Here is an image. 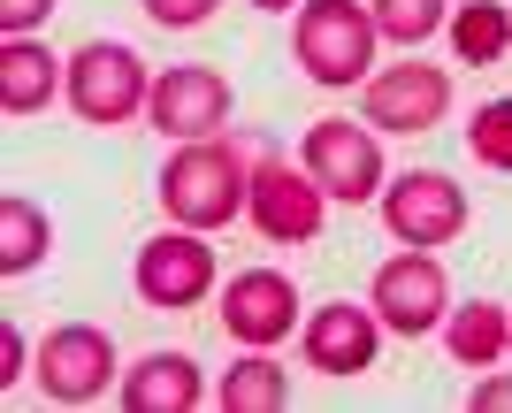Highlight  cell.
<instances>
[{
	"instance_id": "4",
	"label": "cell",
	"mask_w": 512,
	"mask_h": 413,
	"mask_svg": "<svg viewBox=\"0 0 512 413\" xmlns=\"http://www.w3.org/2000/svg\"><path fill=\"white\" fill-rule=\"evenodd\" d=\"M39 391L54 398V406H92V398H107V383H115V337L92 322H62L39 337Z\"/></svg>"
},
{
	"instance_id": "10",
	"label": "cell",
	"mask_w": 512,
	"mask_h": 413,
	"mask_svg": "<svg viewBox=\"0 0 512 413\" xmlns=\"http://www.w3.org/2000/svg\"><path fill=\"white\" fill-rule=\"evenodd\" d=\"M444 299H451V283L436 268V253H421V245L375 268V322L390 337H428V329L444 322Z\"/></svg>"
},
{
	"instance_id": "9",
	"label": "cell",
	"mask_w": 512,
	"mask_h": 413,
	"mask_svg": "<svg viewBox=\"0 0 512 413\" xmlns=\"http://www.w3.org/2000/svg\"><path fill=\"white\" fill-rule=\"evenodd\" d=\"M451 115V77L436 62H390V77H375L360 100V123L390 138H413V131H436Z\"/></svg>"
},
{
	"instance_id": "6",
	"label": "cell",
	"mask_w": 512,
	"mask_h": 413,
	"mask_svg": "<svg viewBox=\"0 0 512 413\" xmlns=\"http://www.w3.org/2000/svg\"><path fill=\"white\" fill-rule=\"evenodd\" d=\"M383 222H390V238H398V245L436 253V245H451L459 230H467V192H459L444 169H406V176H390Z\"/></svg>"
},
{
	"instance_id": "19",
	"label": "cell",
	"mask_w": 512,
	"mask_h": 413,
	"mask_svg": "<svg viewBox=\"0 0 512 413\" xmlns=\"http://www.w3.org/2000/svg\"><path fill=\"white\" fill-rule=\"evenodd\" d=\"M46 207H31V199H0V276H23V268L46 261Z\"/></svg>"
},
{
	"instance_id": "18",
	"label": "cell",
	"mask_w": 512,
	"mask_h": 413,
	"mask_svg": "<svg viewBox=\"0 0 512 413\" xmlns=\"http://www.w3.org/2000/svg\"><path fill=\"white\" fill-rule=\"evenodd\" d=\"M222 413H276L283 398H291V383H283V368H276V352H253L245 345V360H237L230 375H222Z\"/></svg>"
},
{
	"instance_id": "16",
	"label": "cell",
	"mask_w": 512,
	"mask_h": 413,
	"mask_svg": "<svg viewBox=\"0 0 512 413\" xmlns=\"http://www.w3.org/2000/svg\"><path fill=\"white\" fill-rule=\"evenodd\" d=\"M444 345H451V360H459V368H490V360H505V352H512V314H505L497 299L451 306Z\"/></svg>"
},
{
	"instance_id": "7",
	"label": "cell",
	"mask_w": 512,
	"mask_h": 413,
	"mask_svg": "<svg viewBox=\"0 0 512 413\" xmlns=\"http://www.w3.org/2000/svg\"><path fill=\"white\" fill-rule=\"evenodd\" d=\"M321 184L306 169H291L283 153H260L253 161V192H245V215H253V230L268 245H306L321 230Z\"/></svg>"
},
{
	"instance_id": "3",
	"label": "cell",
	"mask_w": 512,
	"mask_h": 413,
	"mask_svg": "<svg viewBox=\"0 0 512 413\" xmlns=\"http://www.w3.org/2000/svg\"><path fill=\"white\" fill-rule=\"evenodd\" d=\"M69 108H77V123H92V131H115V123H138L153 100L146 85V62L130 54L123 39H92L69 54Z\"/></svg>"
},
{
	"instance_id": "15",
	"label": "cell",
	"mask_w": 512,
	"mask_h": 413,
	"mask_svg": "<svg viewBox=\"0 0 512 413\" xmlns=\"http://www.w3.org/2000/svg\"><path fill=\"white\" fill-rule=\"evenodd\" d=\"M62 85H69V69L54 62L39 39H8L0 46V108L8 115H39Z\"/></svg>"
},
{
	"instance_id": "20",
	"label": "cell",
	"mask_w": 512,
	"mask_h": 413,
	"mask_svg": "<svg viewBox=\"0 0 512 413\" xmlns=\"http://www.w3.org/2000/svg\"><path fill=\"white\" fill-rule=\"evenodd\" d=\"M367 16L390 46H421L428 31H444V0H375Z\"/></svg>"
},
{
	"instance_id": "26",
	"label": "cell",
	"mask_w": 512,
	"mask_h": 413,
	"mask_svg": "<svg viewBox=\"0 0 512 413\" xmlns=\"http://www.w3.org/2000/svg\"><path fill=\"white\" fill-rule=\"evenodd\" d=\"M253 8H260V16H276V8H291V0H253Z\"/></svg>"
},
{
	"instance_id": "12",
	"label": "cell",
	"mask_w": 512,
	"mask_h": 413,
	"mask_svg": "<svg viewBox=\"0 0 512 413\" xmlns=\"http://www.w3.org/2000/svg\"><path fill=\"white\" fill-rule=\"evenodd\" d=\"M146 115H153V131H169V138H214L230 123V77H222V69H199V62L161 69Z\"/></svg>"
},
{
	"instance_id": "11",
	"label": "cell",
	"mask_w": 512,
	"mask_h": 413,
	"mask_svg": "<svg viewBox=\"0 0 512 413\" xmlns=\"http://www.w3.org/2000/svg\"><path fill=\"white\" fill-rule=\"evenodd\" d=\"M222 329L253 352H276L291 329H299V283L276 276V268H245V276L222 283Z\"/></svg>"
},
{
	"instance_id": "25",
	"label": "cell",
	"mask_w": 512,
	"mask_h": 413,
	"mask_svg": "<svg viewBox=\"0 0 512 413\" xmlns=\"http://www.w3.org/2000/svg\"><path fill=\"white\" fill-rule=\"evenodd\" d=\"M0 360H8V368H0V391H8V383H16V375H23V337H16V329L0 337Z\"/></svg>"
},
{
	"instance_id": "8",
	"label": "cell",
	"mask_w": 512,
	"mask_h": 413,
	"mask_svg": "<svg viewBox=\"0 0 512 413\" xmlns=\"http://www.w3.org/2000/svg\"><path fill=\"white\" fill-rule=\"evenodd\" d=\"M207 283H214V245L199 238V230H161V238L138 245V299L161 306V314H184V306L207 299Z\"/></svg>"
},
{
	"instance_id": "17",
	"label": "cell",
	"mask_w": 512,
	"mask_h": 413,
	"mask_svg": "<svg viewBox=\"0 0 512 413\" xmlns=\"http://www.w3.org/2000/svg\"><path fill=\"white\" fill-rule=\"evenodd\" d=\"M505 46H512V8L505 0H467V8L451 16V54H459L467 69L505 62Z\"/></svg>"
},
{
	"instance_id": "22",
	"label": "cell",
	"mask_w": 512,
	"mask_h": 413,
	"mask_svg": "<svg viewBox=\"0 0 512 413\" xmlns=\"http://www.w3.org/2000/svg\"><path fill=\"white\" fill-rule=\"evenodd\" d=\"M138 8H146V16L161 23V31H192V23H207L214 8H222V0H138Z\"/></svg>"
},
{
	"instance_id": "14",
	"label": "cell",
	"mask_w": 512,
	"mask_h": 413,
	"mask_svg": "<svg viewBox=\"0 0 512 413\" xmlns=\"http://www.w3.org/2000/svg\"><path fill=\"white\" fill-rule=\"evenodd\" d=\"M207 375L192 352H146L138 368H123V406L130 413H192Z\"/></svg>"
},
{
	"instance_id": "23",
	"label": "cell",
	"mask_w": 512,
	"mask_h": 413,
	"mask_svg": "<svg viewBox=\"0 0 512 413\" xmlns=\"http://www.w3.org/2000/svg\"><path fill=\"white\" fill-rule=\"evenodd\" d=\"M46 16H54V0H0V23H8V39H31Z\"/></svg>"
},
{
	"instance_id": "2",
	"label": "cell",
	"mask_w": 512,
	"mask_h": 413,
	"mask_svg": "<svg viewBox=\"0 0 512 413\" xmlns=\"http://www.w3.org/2000/svg\"><path fill=\"white\" fill-rule=\"evenodd\" d=\"M375 16L360 0H306L299 23H291V54L314 85L344 92V85H367V62H375Z\"/></svg>"
},
{
	"instance_id": "24",
	"label": "cell",
	"mask_w": 512,
	"mask_h": 413,
	"mask_svg": "<svg viewBox=\"0 0 512 413\" xmlns=\"http://www.w3.org/2000/svg\"><path fill=\"white\" fill-rule=\"evenodd\" d=\"M467 406H482V413H490V406H512V375H490V383H474Z\"/></svg>"
},
{
	"instance_id": "13",
	"label": "cell",
	"mask_w": 512,
	"mask_h": 413,
	"mask_svg": "<svg viewBox=\"0 0 512 413\" xmlns=\"http://www.w3.org/2000/svg\"><path fill=\"white\" fill-rule=\"evenodd\" d=\"M375 337H383V322H375L367 306L329 299L314 322H306V368H321V375H367V368H375Z\"/></svg>"
},
{
	"instance_id": "1",
	"label": "cell",
	"mask_w": 512,
	"mask_h": 413,
	"mask_svg": "<svg viewBox=\"0 0 512 413\" xmlns=\"http://www.w3.org/2000/svg\"><path fill=\"white\" fill-rule=\"evenodd\" d=\"M245 192H253V153L237 146L230 131L214 138H184V146L161 161V207L184 230H222V222L245 215Z\"/></svg>"
},
{
	"instance_id": "5",
	"label": "cell",
	"mask_w": 512,
	"mask_h": 413,
	"mask_svg": "<svg viewBox=\"0 0 512 413\" xmlns=\"http://www.w3.org/2000/svg\"><path fill=\"white\" fill-rule=\"evenodd\" d=\"M299 169L314 176L337 207H360V199H375V184H383V146H375L367 123H337V115H329V123L306 131Z\"/></svg>"
},
{
	"instance_id": "21",
	"label": "cell",
	"mask_w": 512,
	"mask_h": 413,
	"mask_svg": "<svg viewBox=\"0 0 512 413\" xmlns=\"http://www.w3.org/2000/svg\"><path fill=\"white\" fill-rule=\"evenodd\" d=\"M467 153L482 169H512V100H482L467 123Z\"/></svg>"
}]
</instances>
